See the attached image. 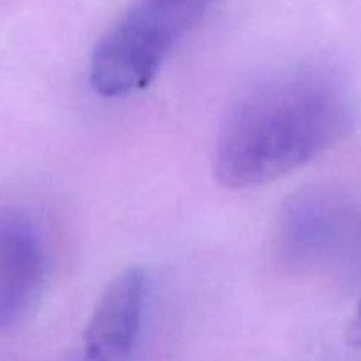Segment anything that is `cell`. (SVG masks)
<instances>
[{
	"label": "cell",
	"mask_w": 361,
	"mask_h": 361,
	"mask_svg": "<svg viewBox=\"0 0 361 361\" xmlns=\"http://www.w3.org/2000/svg\"><path fill=\"white\" fill-rule=\"evenodd\" d=\"M217 0H136L102 35L90 60V83L102 97L147 87L176 44Z\"/></svg>",
	"instance_id": "cell-2"
},
{
	"label": "cell",
	"mask_w": 361,
	"mask_h": 361,
	"mask_svg": "<svg viewBox=\"0 0 361 361\" xmlns=\"http://www.w3.org/2000/svg\"><path fill=\"white\" fill-rule=\"evenodd\" d=\"M44 270L35 222L21 208L0 207V330L27 317L41 293Z\"/></svg>",
	"instance_id": "cell-3"
},
{
	"label": "cell",
	"mask_w": 361,
	"mask_h": 361,
	"mask_svg": "<svg viewBox=\"0 0 361 361\" xmlns=\"http://www.w3.org/2000/svg\"><path fill=\"white\" fill-rule=\"evenodd\" d=\"M147 300V275L129 268L99 298L83 334L88 361H126L136 345Z\"/></svg>",
	"instance_id": "cell-4"
},
{
	"label": "cell",
	"mask_w": 361,
	"mask_h": 361,
	"mask_svg": "<svg viewBox=\"0 0 361 361\" xmlns=\"http://www.w3.org/2000/svg\"><path fill=\"white\" fill-rule=\"evenodd\" d=\"M349 341L355 345H361V302L358 310H356L355 319L351 323V328H349Z\"/></svg>",
	"instance_id": "cell-5"
},
{
	"label": "cell",
	"mask_w": 361,
	"mask_h": 361,
	"mask_svg": "<svg viewBox=\"0 0 361 361\" xmlns=\"http://www.w3.org/2000/svg\"><path fill=\"white\" fill-rule=\"evenodd\" d=\"M353 122L351 92L337 74L302 67L268 76L226 113L215 175L231 189L274 182L335 147Z\"/></svg>",
	"instance_id": "cell-1"
}]
</instances>
